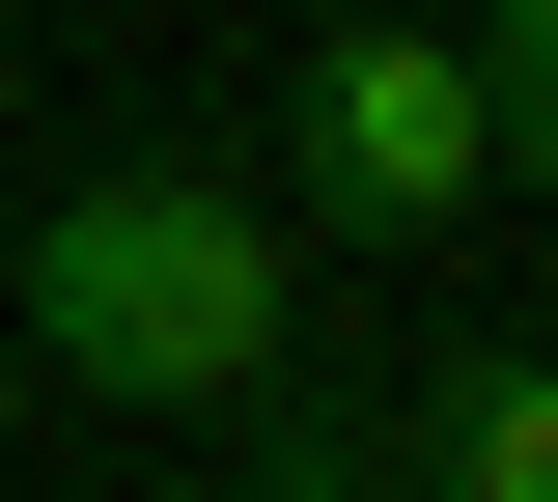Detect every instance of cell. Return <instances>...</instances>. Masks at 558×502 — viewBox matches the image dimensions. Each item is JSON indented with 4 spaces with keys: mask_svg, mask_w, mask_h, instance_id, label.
I'll return each instance as SVG.
<instances>
[{
    "mask_svg": "<svg viewBox=\"0 0 558 502\" xmlns=\"http://www.w3.org/2000/svg\"><path fill=\"white\" fill-rule=\"evenodd\" d=\"M28 363L57 391H112V419H252V391H307V335H279V223L223 196V168H57V223H28Z\"/></svg>",
    "mask_w": 558,
    "mask_h": 502,
    "instance_id": "6da1fadb",
    "label": "cell"
},
{
    "mask_svg": "<svg viewBox=\"0 0 558 502\" xmlns=\"http://www.w3.org/2000/svg\"><path fill=\"white\" fill-rule=\"evenodd\" d=\"M279 168H307V223H363V252H418V223H475V196H502L475 28H447V0H336V57L279 84Z\"/></svg>",
    "mask_w": 558,
    "mask_h": 502,
    "instance_id": "7a4b0ae2",
    "label": "cell"
},
{
    "mask_svg": "<svg viewBox=\"0 0 558 502\" xmlns=\"http://www.w3.org/2000/svg\"><path fill=\"white\" fill-rule=\"evenodd\" d=\"M363 475H391V502H558V335H475V363H418Z\"/></svg>",
    "mask_w": 558,
    "mask_h": 502,
    "instance_id": "3957f363",
    "label": "cell"
},
{
    "mask_svg": "<svg viewBox=\"0 0 558 502\" xmlns=\"http://www.w3.org/2000/svg\"><path fill=\"white\" fill-rule=\"evenodd\" d=\"M475 112H502V168L558 196V0H475Z\"/></svg>",
    "mask_w": 558,
    "mask_h": 502,
    "instance_id": "277c9868",
    "label": "cell"
},
{
    "mask_svg": "<svg viewBox=\"0 0 558 502\" xmlns=\"http://www.w3.org/2000/svg\"><path fill=\"white\" fill-rule=\"evenodd\" d=\"M447 28H475V0H447Z\"/></svg>",
    "mask_w": 558,
    "mask_h": 502,
    "instance_id": "5b68a950",
    "label": "cell"
}]
</instances>
